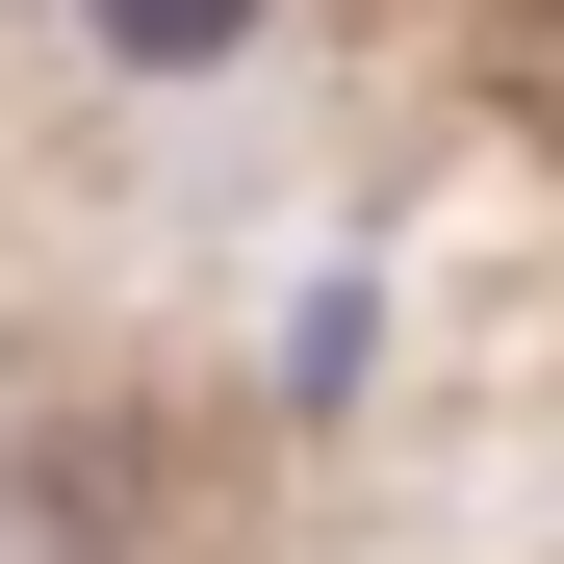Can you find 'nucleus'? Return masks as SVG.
Masks as SVG:
<instances>
[{
	"mask_svg": "<svg viewBox=\"0 0 564 564\" xmlns=\"http://www.w3.org/2000/svg\"><path fill=\"white\" fill-rule=\"evenodd\" d=\"M77 26H104L129 77H231V52H257V0H77Z\"/></svg>",
	"mask_w": 564,
	"mask_h": 564,
	"instance_id": "nucleus-1",
	"label": "nucleus"
}]
</instances>
